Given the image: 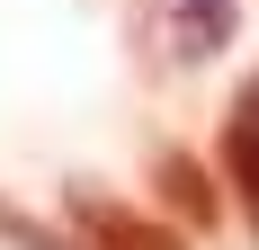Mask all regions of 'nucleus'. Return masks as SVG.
Wrapping results in <instances>:
<instances>
[{"label": "nucleus", "instance_id": "7ed1b4c3", "mask_svg": "<svg viewBox=\"0 0 259 250\" xmlns=\"http://www.w3.org/2000/svg\"><path fill=\"white\" fill-rule=\"evenodd\" d=\"M152 188H161V205H170L179 224H197V232H206L214 215H224V197H214V179L197 170V161H188L179 143H161V152H152Z\"/></svg>", "mask_w": 259, "mask_h": 250}, {"label": "nucleus", "instance_id": "39448f33", "mask_svg": "<svg viewBox=\"0 0 259 250\" xmlns=\"http://www.w3.org/2000/svg\"><path fill=\"white\" fill-rule=\"evenodd\" d=\"M0 241H18V250H72L54 224H36V215H18V205L0 197Z\"/></svg>", "mask_w": 259, "mask_h": 250}, {"label": "nucleus", "instance_id": "20e7f679", "mask_svg": "<svg viewBox=\"0 0 259 250\" xmlns=\"http://www.w3.org/2000/svg\"><path fill=\"white\" fill-rule=\"evenodd\" d=\"M161 27H170L179 63H206V54L233 45V0H161Z\"/></svg>", "mask_w": 259, "mask_h": 250}, {"label": "nucleus", "instance_id": "f03ea898", "mask_svg": "<svg viewBox=\"0 0 259 250\" xmlns=\"http://www.w3.org/2000/svg\"><path fill=\"white\" fill-rule=\"evenodd\" d=\"M214 170H224V188H233L241 224H250L259 241V72L233 90V107H224V143H214Z\"/></svg>", "mask_w": 259, "mask_h": 250}, {"label": "nucleus", "instance_id": "f257e3e1", "mask_svg": "<svg viewBox=\"0 0 259 250\" xmlns=\"http://www.w3.org/2000/svg\"><path fill=\"white\" fill-rule=\"evenodd\" d=\"M63 215H72V250H188L170 224H152L143 205L107 197V188H90V179L63 188Z\"/></svg>", "mask_w": 259, "mask_h": 250}]
</instances>
